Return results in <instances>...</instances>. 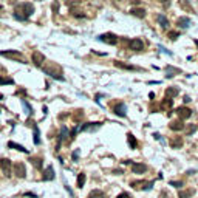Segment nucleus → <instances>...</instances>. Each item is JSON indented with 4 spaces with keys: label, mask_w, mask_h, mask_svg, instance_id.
<instances>
[{
    "label": "nucleus",
    "mask_w": 198,
    "mask_h": 198,
    "mask_svg": "<svg viewBox=\"0 0 198 198\" xmlns=\"http://www.w3.org/2000/svg\"><path fill=\"white\" fill-rule=\"evenodd\" d=\"M57 8H59V3H54V5H53V9L57 11Z\"/></svg>",
    "instance_id": "nucleus-39"
},
{
    "label": "nucleus",
    "mask_w": 198,
    "mask_h": 198,
    "mask_svg": "<svg viewBox=\"0 0 198 198\" xmlns=\"http://www.w3.org/2000/svg\"><path fill=\"white\" fill-rule=\"evenodd\" d=\"M43 70H45V73L50 75L51 78H54V79H57V80H64L62 68H60L57 64H50V67H48V68H43Z\"/></svg>",
    "instance_id": "nucleus-2"
},
{
    "label": "nucleus",
    "mask_w": 198,
    "mask_h": 198,
    "mask_svg": "<svg viewBox=\"0 0 198 198\" xmlns=\"http://www.w3.org/2000/svg\"><path fill=\"white\" fill-rule=\"evenodd\" d=\"M178 36H180L178 31H170V33H169V39L170 40H176L178 39Z\"/></svg>",
    "instance_id": "nucleus-33"
},
{
    "label": "nucleus",
    "mask_w": 198,
    "mask_h": 198,
    "mask_svg": "<svg viewBox=\"0 0 198 198\" xmlns=\"http://www.w3.org/2000/svg\"><path fill=\"white\" fill-rule=\"evenodd\" d=\"M125 105H124V102H116L115 105H113V112L118 115V116H121V118H124L125 116Z\"/></svg>",
    "instance_id": "nucleus-11"
},
{
    "label": "nucleus",
    "mask_w": 198,
    "mask_h": 198,
    "mask_svg": "<svg viewBox=\"0 0 198 198\" xmlns=\"http://www.w3.org/2000/svg\"><path fill=\"white\" fill-rule=\"evenodd\" d=\"M30 161H31V164L36 167V169H42V166H43V161H42V158L40 157H33V158H30Z\"/></svg>",
    "instance_id": "nucleus-23"
},
{
    "label": "nucleus",
    "mask_w": 198,
    "mask_h": 198,
    "mask_svg": "<svg viewBox=\"0 0 198 198\" xmlns=\"http://www.w3.org/2000/svg\"><path fill=\"white\" fill-rule=\"evenodd\" d=\"M0 169L3 172L5 176H11V169H12V162L8 158H0Z\"/></svg>",
    "instance_id": "nucleus-4"
},
{
    "label": "nucleus",
    "mask_w": 198,
    "mask_h": 198,
    "mask_svg": "<svg viewBox=\"0 0 198 198\" xmlns=\"http://www.w3.org/2000/svg\"><path fill=\"white\" fill-rule=\"evenodd\" d=\"M195 130H197V127H195V125H191V127H189V130H187V133H194Z\"/></svg>",
    "instance_id": "nucleus-38"
},
{
    "label": "nucleus",
    "mask_w": 198,
    "mask_h": 198,
    "mask_svg": "<svg viewBox=\"0 0 198 198\" xmlns=\"http://www.w3.org/2000/svg\"><path fill=\"white\" fill-rule=\"evenodd\" d=\"M0 99H3V94H2V93H0Z\"/></svg>",
    "instance_id": "nucleus-40"
},
{
    "label": "nucleus",
    "mask_w": 198,
    "mask_h": 198,
    "mask_svg": "<svg viewBox=\"0 0 198 198\" xmlns=\"http://www.w3.org/2000/svg\"><path fill=\"white\" fill-rule=\"evenodd\" d=\"M157 20H158V23L162 27V28H167V27H169V20H167V17H166L164 14H159L158 17H157Z\"/></svg>",
    "instance_id": "nucleus-25"
},
{
    "label": "nucleus",
    "mask_w": 198,
    "mask_h": 198,
    "mask_svg": "<svg viewBox=\"0 0 198 198\" xmlns=\"http://www.w3.org/2000/svg\"><path fill=\"white\" fill-rule=\"evenodd\" d=\"M14 84L12 78H5V76H0V85H11Z\"/></svg>",
    "instance_id": "nucleus-30"
},
{
    "label": "nucleus",
    "mask_w": 198,
    "mask_h": 198,
    "mask_svg": "<svg viewBox=\"0 0 198 198\" xmlns=\"http://www.w3.org/2000/svg\"><path fill=\"white\" fill-rule=\"evenodd\" d=\"M192 194H194V191H181V192L178 194V197L180 198H189V197H192Z\"/></svg>",
    "instance_id": "nucleus-31"
},
{
    "label": "nucleus",
    "mask_w": 198,
    "mask_h": 198,
    "mask_svg": "<svg viewBox=\"0 0 198 198\" xmlns=\"http://www.w3.org/2000/svg\"><path fill=\"white\" fill-rule=\"evenodd\" d=\"M130 12H132L133 16L139 17V19H144V17H146V9H144V8H133Z\"/></svg>",
    "instance_id": "nucleus-17"
},
{
    "label": "nucleus",
    "mask_w": 198,
    "mask_h": 198,
    "mask_svg": "<svg viewBox=\"0 0 198 198\" xmlns=\"http://www.w3.org/2000/svg\"><path fill=\"white\" fill-rule=\"evenodd\" d=\"M67 136H68V128L64 125V127H62V130H60V135H59V141H65V139H67Z\"/></svg>",
    "instance_id": "nucleus-29"
},
{
    "label": "nucleus",
    "mask_w": 198,
    "mask_h": 198,
    "mask_svg": "<svg viewBox=\"0 0 198 198\" xmlns=\"http://www.w3.org/2000/svg\"><path fill=\"white\" fill-rule=\"evenodd\" d=\"M22 104H23V109H25V110H27V113H28V115H31V113H33V112H31V107H30V104H28V102H27V101H23V102H22Z\"/></svg>",
    "instance_id": "nucleus-34"
},
{
    "label": "nucleus",
    "mask_w": 198,
    "mask_h": 198,
    "mask_svg": "<svg viewBox=\"0 0 198 198\" xmlns=\"http://www.w3.org/2000/svg\"><path fill=\"white\" fill-rule=\"evenodd\" d=\"M31 59H33V62H34L36 67H42L43 62H45V56H43L40 51H34L33 56H31Z\"/></svg>",
    "instance_id": "nucleus-10"
},
{
    "label": "nucleus",
    "mask_w": 198,
    "mask_h": 198,
    "mask_svg": "<svg viewBox=\"0 0 198 198\" xmlns=\"http://www.w3.org/2000/svg\"><path fill=\"white\" fill-rule=\"evenodd\" d=\"M176 23H178L180 28H189V25H191V19H189V17H180Z\"/></svg>",
    "instance_id": "nucleus-18"
},
{
    "label": "nucleus",
    "mask_w": 198,
    "mask_h": 198,
    "mask_svg": "<svg viewBox=\"0 0 198 198\" xmlns=\"http://www.w3.org/2000/svg\"><path fill=\"white\" fill-rule=\"evenodd\" d=\"M78 158H79V150L73 152V161H78Z\"/></svg>",
    "instance_id": "nucleus-37"
},
{
    "label": "nucleus",
    "mask_w": 198,
    "mask_h": 198,
    "mask_svg": "<svg viewBox=\"0 0 198 198\" xmlns=\"http://www.w3.org/2000/svg\"><path fill=\"white\" fill-rule=\"evenodd\" d=\"M128 48L133 51H142L144 50V42L141 39H132L128 40Z\"/></svg>",
    "instance_id": "nucleus-7"
},
{
    "label": "nucleus",
    "mask_w": 198,
    "mask_h": 198,
    "mask_svg": "<svg viewBox=\"0 0 198 198\" xmlns=\"http://www.w3.org/2000/svg\"><path fill=\"white\" fill-rule=\"evenodd\" d=\"M118 198H132V195L130 194H127V192H122V194H119Z\"/></svg>",
    "instance_id": "nucleus-36"
},
{
    "label": "nucleus",
    "mask_w": 198,
    "mask_h": 198,
    "mask_svg": "<svg viewBox=\"0 0 198 198\" xmlns=\"http://www.w3.org/2000/svg\"><path fill=\"white\" fill-rule=\"evenodd\" d=\"M172 105H173V99H170V98H164V101L161 102V109L162 110H170Z\"/></svg>",
    "instance_id": "nucleus-19"
},
{
    "label": "nucleus",
    "mask_w": 198,
    "mask_h": 198,
    "mask_svg": "<svg viewBox=\"0 0 198 198\" xmlns=\"http://www.w3.org/2000/svg\"><path fill=\"white\" fill-rule=\"evenodd\" d=\"M170 186H173V187H181L183 183H181V181H170Z\"/></svg>",
    "instance_id": "nucleus-35"
},
{
    "label": "nucleus",
    "mask_w": 198,
    "mask_h": 198,
    "mask_svg": "<svg viewBox=\"0 0 198 198\" xmlns=\"http://www.w3.org/2000/svg\"><path fill=\"white\" fill-rule=\"evenodd\" d=\"M8 147H9V149H16V150H19V152H23V153H28V149H25L23 146H20V144H16V142H12V141H9V142H8Z\"/></svg>",
    "instance_id": "nucleus-20"
},
{
    "label": "nucleus",
    "mask_w": 198,
    "mask_h": 198,
    "mask_svg": "<svg viewBox=\"0 0 198 198\" xmlns=\"http://www.w3.org/2000/svg\"><path fill=\"white\" fill-rule=\"evenodd\" d=\"M53 178H54V169L50 166V167H46V169L43 170L42 180H43V181H50V180H53Z\"/></svg>",
    "instance_id": "nucleus-14"
},
{
    "label": "nucleus",
    "mask_w": 198,
    "mask_h": 198,
    "mask_svg": "<svg viewBox=\"0 0 198 198\" xmlns=\"http://www.w3.org/2000/svg\"><path fill=\"white\" fill-rule=\"evenodd\" d=\"M0 56L9 57V59H16L17 62H23V54H22L20 51H2Z\"/></svg>",
    "instance_id": "nucleus-5"
},
{
    "label": "nucleus",
    "mask_w": 198,
    "mask_h": 198,
    "mask_svg": "<svg viewBox=\"0 0 198 198\" xmlns=\"http://www.w3.org/2000/svg\"><path fill=\"white\" fill-rule=\"evenodd\" d=\"M176 115H178V118L183 121V119L191 118L192 110H191V109H187V107H178V109H176Z\"/></svg>",
    "instance_id": "nucleus-9"
},
{
    "label": "nucleus",
    "mask_w": 198,
    "mask_h": 198,
    "mask_svg": "<svg viewBox=\"0 0 198 198\" xmlns=\"http://www.w3.org/2000/svg\"><path fill=\"white\" fill-rule=\"evenodd\" d=\"M132 170H133V173H146L147 166L142 164V162H133L132 164Z\"/></svg>",
    "instance_id": "nucleus-13"
},
{
    "label": "nucleus",
    "mask_w": 198,
    "mask_h": 198,
    "mask_svg": "<svg viewBox=\"0 0 198 198\" xmlns=\"http://www.w3.org/2000/svg\"><path fill=\"white\" fill-rule=\"evenodd\" d=\"M88 198H105V194H104L102 191L94 189V191H91V192L88 194Z\"/></svg>",
    "instance_id": "nucleus-26"
},
{
    "label": "nucleus",
    "mask_w": 198,
    "mask_h": 198,
    "mask_svg": "<svg viewBox=\"0 0 198 198\" xmlns=\"http://www.w3.org/2000/svg\"><path fill=\"white\" fill-rule=\"evenodd\" d=\"M82 118H84V112H82V110H76V113L73 115L75 122H76V124H79L80 121H82Z\"/></svg>",
    "instance_id": "nucleus-28"
},
{
    "label": "nucleus",
    "mask_w": 198,
    "mask_h": 198,
    "mask_svg": "<svg viewBox=\"0 0 198 198\" xmlns=\"http://www.w3.org/2000/svg\"><path fill=\"white\" fill-rule=\"evenodd\" d=\"M0 9H2V5H0Z\"/></svg>",
    "instance_id": "nucleus-41"
},
{
    "label": "nucleus",
    "mask_w": 198,
    "mask_h": 198,
    "mask_svg": "<svg viewBox=\"0 0 198 198\" xmlns=\"http://www.w3.org/2000/svg\"><path fill=\"white\" fill-rule=\"evenodd\" d=\"M169 127H170V130H173V132H180V130L184 128V124H183L181 119H178V121H172V122L169 124Z\"/></svg>",
    "instance_id": "nucleus-15"
},
{
    "label": "nucleus",
    "mask_w": 198,
    "mask_h": 198,
    "mask_svg": "<svg viewBox=\"0 0 198 198\" xmlns=\"http://www.w3.org/2000/svg\"><path fill=\"white\" fill-rule=\"evenodd\" d=\"M115 65L118 67V68H122V70H138L136 67H133V65H128V64H122L121 60H115Z\"/></svg>",
    "instance_id": "nucleus-22"
},
{
    "label": "nucleus",
    "mask_w": 198,
    "mask_h": 198,
    "mask_svg": "<svg viewBox=\"0 0 198 198\" xmlns=\"http://www.w3.org/2000/svg\"><path fill=\"white\" fill-rule=\"evenodd\" d=\"M98 40H101V42H105V43H109V45H115V43L118 42V37H116L113 33H105V34H101V36H98Z\"/></svg>",
    "instance_id": "nucleus-6"
},
{
    "label": "nucleus",
    "mask_w": 198,
    "mask_h": 198,
    "mask_svg": "<svg viewBox=\"0 0 198 198\" xmlns=\"http://www.w3.org/2000/svg\"><path fill=\"white\" fill-rule=\"evenodd\" d=\"M127 142H128L130 149H136V147H138V141H136V138H135L132 133L127 135Z\"/></svg>",
    "instance_id": "nucleus-21"
},
{
    "label": "nucleus",
    "mask_w": 198,
    "mask_h": 198,
    "mask_svg": "<svg viewBox=\"0 0 198 198\" xmlns=\"http://www.w3.org/2000/svg\"><path fill=\"white\" fill-rule=\"evenodd\" d=\"M34 12V5L30 3V2H25V3H19L16 6V11H14V17L17 20H27L31 14Z\"/></svg>",
    "instance_id": "nucleus-1"
},
{
    "label": "nucleus",
    "mask_w": 198,
    "mask_h": 198,
    "mask_svg": "<svg viewBox=\"0 0 198 198\" xmlns=\"http://www.w3.org/2000/svg\"><path fill=\"white\" fill-rule=\"evenodd\" d=\"M180 73H181L180 68H175V67H172V65H167V67H166V76H167V78H173L175 75H180Z\"/></svg>",
    "instance_id": "nucleus-16"
},
{
    "label": "nucleus",
    "mask_w": 198,
    "mask_h": 198,
    "mask_svg": "<svg viewBox=\"0 0 198 198\" xmlns=\"http://www.w3.org/2000/svg\"><path fill=\"white\" fill-rule=\"evenodd\" d=\"M169 144H170V147H172V149H180V147H183L184 141H183V138H181V136H173V138H170Z\"/></svg>",
    "instance_id": "nucleus-12"
},
{
    "label": "nucleus",
    "mask_w": 198,
    "mask_h": 198,
    "mask_svg": "<svg viewBox=\"0 0 198 198\" xmlns=\"http://www.w3.org/2000/svg\"><path fill=\"white\" fill-rule=\"evenodd\" d=\"M85 178H87V176H85V173H79V175H78V183H76V184H78V187H79V189L84 187V184H85Z\"/></svg>",
    "instance_id": "nucleus-27"
},
{
    "label": "nucleus",
    "mask_w": 198,
    "mask_h": 198,
    "mask_svg": "<svg viewBox=\"0 0 198 198\" xmlns=\"http://www.w3.org/2000/svg\"><path fill=\"white\" fill-rule=\"evenodd\" d=\"M40 133H39V128H37V127H34V144H37V146H39L40 144Z\"/></svg>",
    "instance_id": "nucleus-32"
},
{
    "label": "nucleus",
    "mask_w": 198,
    "mask_h": 198,
    "mask_svg": "<svg viewBox=\"0 0 198 198\" xmlns=\"http://www.w3.org/2000/svg\"><path fill=\"white\" fill-rule=\"evenodd\" d=\"M14 173H16L17 178H25V175H27L25 164H23V162H16V164H14Z\"/></svg>",
    "instance_id": "nucleus-8"
},
{
    "label": "nucleus",
    "mask_w": 198,
    "mask_h": 198,
    "mask_svg": "<svg viewBox=\"0 0 198 198\" xmlns=\"http://www.w3.org/2000/svg\"><path fill=\"white\" fill-rule=\"evenodd\" d=\"M130 186L133 187V189H136V191H149V189H152V186H153V181H132L130 183Z\"/></svg>",
    "instance_id": "nucleus-3"
},
{
    "label": "nucleus",
    "mask_w": 198,
    "mask_h": 198,
    "mask_svg": "<svg viewBox=\"0 0 198 198\" xmlns=\"http://www.w3.org/2000/svg\"><path fill=\"white\" fill-rule=\"evenodd\" d=\"M180 91H178V88H175V87H169L167 90H166V98H175L176 94H178Z\"/></svg>",
    "instance_id": "nucleus-24"
}]
</instances>
